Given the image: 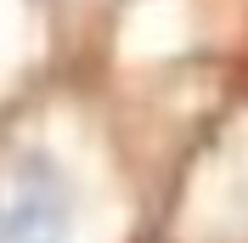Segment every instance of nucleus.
Wrapping results in <instances>:
<instances>
[{"instance_id": "f257e3e1", "label": "nucleus", "mask_w": 248, "mask_h": 243, "mask_svg": "<svg viewBox=\"0 0 248 243\" xmlns=\"http://www.w3.org/2000/svg\"><path fill=\"white\" fill-rule=\"evenodd\" d=\"M74 187L46 153H23L0 175V243H68Z\"/></svg>"}]
</instances>
